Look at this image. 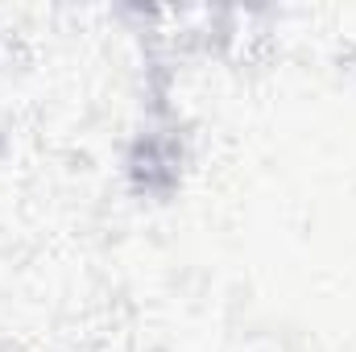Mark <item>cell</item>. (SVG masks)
<instances>
[]
</instances>
